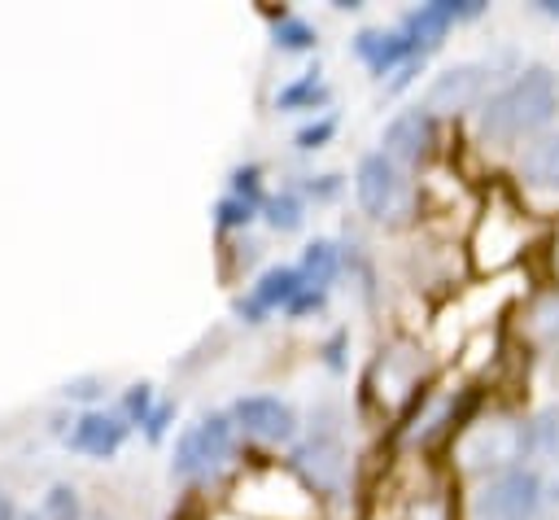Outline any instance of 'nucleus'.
I'll list each match as a JSON object with an SVG mask.
<instances>
[{
  "label": "nucleus",
  "instance_id": "obj_1",
  "mask_svg": "<svg viewBox=\"0 0 559 520\" xmlns=\"http://www.w3.org/2000/svg\"><path fill=\"white\" fill-rule=\"evenodd\" d=\"M555 114H559V74L550 66H528L480 105V135L493 144H511L520 135L542 131Z\"/></svg>",
  "mask_w": 559,
  "mask_h": 520
},
{
  "label": "nucleus",
  "instance_id": "obj_2",
  "mask_svg": "<svg viewBox=\"0 0 559 520\" xmlns=\"http://www.w3.org/2000/svg\"><path fill=\"white\" fill-rule=\"evenodd\" d=\"M550 503H559L555 485H546L533 468H507L476 489L472 511L476 520H537Z\"/></svg>",
  "mask_w": 559,
  "mask_h": 520
},
{
  "label": "nucleus",
  "instance_id": "obj_3",
  "mask_svg": "<svg viewBox=\"0 0 559 520\" xmlns=\"http://www.w3.org/2000/svg\"><path fill=\"white\" fill-rule=\"evenodd\" d=\"M236 454V424L231 415H201L197 424H188L175 437V454H170V472L179 481H210L218 476Z\"/></svg>",
  "mask_w": 559,
  "mask_h": 520
},
{
  "label": "nucleus",
  "instance_id": "obj_4",
  "mask_svg": "<svg viewBox=\"0 0 559 520\" xmlns=\"http://www.w3.org/2000/svg\"><path fill=\"white\" fill-rule=\"evenodd\" d=\"M354 197L362 205V214H371L376 223H402L411 214V184L402 175L397 162H389L384 153H367L354 170Z\"/></svg>",
  "mask_w": 559,
  "mask_h": 520
},
{
  "label": "nucleus",
  "instance_id": "obj_5",
  "mask_svg": "<svg viewBox=\"0 0 559 520\" xmlns=\"http://www.w3.org/2000/svg\"><path fill=\"white\" fill-rule=\"evenodd\" d=\"M489 66L480 61H463V66H445L441 74H432V83L424 87V109L437 114H467L472 105H485V87H489Z\"/></svg>",
  "mask_w": 559,
  "mask_h": 520
},
{
  "label": "nucleus",
  "instance_id": "obj_6",
  "mask_svg": "<svg viewBox=\"0 0 559 520\" xmlns=\"http://www.w3.org/2000/svg\"><path fill=\"white\" fill-rule=\"evenodd\" d=\"M380 144H384L380 153H384L389 162L415 166V162H424V157L432 153V144H437V118H432L424 105H411V109H402V114H393V118L384 122Z\"/></svg>",
  "mask_w": 559,
  "mask_h": 520
},
{
  "label": "nucleus",
  "instance_id": "obj_7",
  "mask_svg": "<svg viewBox=\"0 0 559 520\" xmlns=\"http://www.w3.org/2000/svg\"><path fill=\"white\" fill-rule=\"evenodd\" d=\"M310 489H323V494H341L345 485V446L336 433H310L301 446H293V459H288Z\"/></svg>",
  "mask_w": 559,
  "mask_h": 520
},
{
  "label": "nucleus",
  "instance_id": "obj_8",
  "mask_svg": "<svg viewBox=\"0 0 559 520\" xmlns=\"http://www.w3.org/2000/svg\"><path fill=\"white\" fill-rule=\"evenodd\" d=\"M231 424L258 441H293L297 433V415L284 398L275 393H245L231 402Z\"/></svg>",
  "mask_w": 559,
  "mask_h": 520
},
{
  "label": "nucleus",
  "instance_id": "obj_9",
  "mask_svg": "<svg viewBox=\"0 0 559 520\" xmlns=\"http://www.w3.org/2000/svg\"><path fill=\"white\" fill-rule=\"evenodd\" d=\"M306 288V280H301V271L297 267H266L262 275H258V284L249 288V297H240L236 302V315L245 319V323H262L271 310H288V302L297 297Z\"/></svg>",
  "mask_w": 559,
  "mask_h": 520
},
{
  "label": "nucleus",
  "instance_id": "obj_10",
  "mask_svg": "<svg viewBox=\"0 0 559 520\" xmlns=\"http://www.w3.org/2000/svg\"><path fill=\"white\" fill-rule=\"evenodd\" d=\"M354 57L371 70V74H397L402 66H411V61H424V57H415V48H411V39L402 35V31H380V26H362L358 35H354Z\"/></svg>",
  "mask_w": 559,
  "mask_h": 520
},
{
  "label": "nucleus",
  "instance_id": "obj_11",
  "mask_svg": "<svg viewBox=\"0 0 559 520\" xmlns=\"http://www.w3.org/2000/svg\"><path fill=\"white\" fill-rule=\"evenodd\" d=\"M122 441H127V419L122 415H105V411H83L74 419V428L66 433V446L79 450V454H92V459L118 454Z\"/></svg>",
  "mask_w": 559,
  "mask_h": 520
},
{
  "label": "nucleus",
  "instance_id": "obj_12",
  "mask_svg": "<svg viewBox=\"0 0 559 520\" xmlns=\"http://www.w3.org/2000/svg\"><path fill=\"white\" fill-rule=\"evenodd\" d=\"M450 26H454V0H432V4L411 9V13L402 17L397 31L411 39L415 57H428V52L450 35Z\"/></svg>",
  "mask_w": 559,
  "mask_h": 520
},
{
  "label": "nucleus",
  "instance_id": "obj_13",
  "mask_svg": "<svg viewBox=\"0 0 559 520\" xmlns=\"http://www.w3.org/2000/svg\"><path fill=\"white\" fill-rule=\"evenodd\" d=\"M520 179L524 188H537V192H559V131H546L537 135L524 153H520Z\"/></svg>",
  "mask_w": 559,
  "mask_h": 520
},
{
  "label": "nucleus",
  "instance_id": "obj_14",
  "mask_svg": "<svg viewBox=\"0 0 559 520\" xmlns=\"http://www.w3.org/2000/svg\"><path fill=\"white\" fill-rule=\"evenodd\" d=\"M332 101V87L323 83V74L319 70H306V74H297V79H288L280 92H275V109H284V114H297V109H323Z\"/></svg>",
  "mask_w": 559,
  "mask_h": 520
},
{
  "label": "nucleus",
  "instance_id": "obj_15",
  "mask_svg": "<svg viewBox=\"0 0 559 520\" xmlns=\"http://www.w3.org/2000/svg\"><path fill=\"white\" fill-rule=\"evenodd\" d=\"M297 271H301V280H306V288H323V293H328V284L341 275V249H336L332 240H310V245L301 249Z\"/></svg>",
  "mask_w": 559,
  "mask_h": 520
},
{
  "label": "nucleus",
  "instance_id": "obj_16",
  "mask_svg": "<svg viewBox=\"0 0 559 520\" xmlns=\"http://www.w3.org/2000/svg\"><path fill=\"white\" fill-rule=\"evenodd\" d=\"M271 35H275V48H284V52H306L319 44L314 26L297 13H284V9H280V17H271Z\"/></svg>",
  "mask_w": 559,
  "mask_h": 520
},
{
  "label": "nucleus",
  "instance_id": "obj_17",
  "mask_svg": "<svg viewBox=\"0 0 559 520\" xmlns=\"http://www.w3.org/2000/svg\"><path fill=\"white\" fill-rule=\"evenodd\" d=\"M262 210H266V223H271L275 232H297V227L306 223V205H301V197H297V192L266 197V201H262Z\"/></svg>",
  "mask_w": 559,
  "mask_h": 520
},
{
  "label": "nucleus",
  "instance_id": "obj_18",
  "mask_svg": "<svg viewBox=\"0 0 559 520\" xmlns=\"http://www.w3.org/2000/svg\"><path fill=\"white\" fill-rule=\"evenodd\" d=\"M39 520H83V507H79V489L74 485H52L44 494V507H39Z\"/></svg>",
  "mask_w": 559,
  "mask_h": 520
},
{
  "label": "nucleus",
  "instance_id": "obj_19",
  "mask_svg": "<svg viewBox=\"0 0 559 520\" xmlns=\"http://www.w3.org/2000/svg\"><path fill=\"white\" fill-rule=\"evenodd\" d=\"M253 214H258V205H249V201H240V197L227 192V197L214 205V227H223V232H231V227H249Z\"/></svg>",
  "mask_w": 559,
  "mask_h": 520
},
{
  "label": "nucleus",
  "instance_id": "obj_20",
  "mask_svg": "<svg viewBox=\"0 0 559 520\" xmlns=\"http://www.w3.org/2000/svg\"><path fill=\"white\" fill-rule=\"evenodd\" d=\"M332 135H336V118H332V114H323V118H310L306 127H297V135H293V140H297V149H306V153H310V149H323Z\"/></svg>",
  "mask_w": 559,
  "mask_h": 520
},
{
  "label": "nucleus",
  "instance_id": "obj_21",
  "mask_svg": "<svg viewBox=\"0 0 559 520\" xmlns=\"http://www.w3.org/2000/svg\"><path fill=\"white\" fill-rule=\"evenodd\" d=\"M231 197H240L249 205H262V170L258 166H236L231 170Z\"/></svg>",
  "mask_w": 559,
  "mask_h": 520
},
{
  "label": "nucleus",
  "instance_id": "obj_22",
  "mask_svg": "<svg viewBox=\"0 0 559 520\" xmlns=\"http://www.w3.org/2000/svg\"><path fill=\"white\" fill-rule=\"evenodd\" d=\"M148 411H153V385H131V389L122 393V415H127L131 424H144Z\"/></svg>",
  "mask_w": 559,
  "mask_h": 520
},
{
  "label": "nucleus",
  "instance_id": "obj_23",
  "mask_svg": "<svg viewBox=\"0 0 559 520\" xmlns=\"http://www.w3.org/2000/svg\"><path fill=\"white\" fill-rule=\"evenodd\" d=\"M533 319H537V332H542L550 345H559V293H550V297L533 310Z\"/></svg>",
  "mask_w": 559,
  "mask_h": 520
},
{
  "label": "nucleus",
  "instance_id": "obj_24",
  "mask_svg": "<svg viewBox=\"0 0 559 520\" xmlns=\"http://www.w3.org/2000/svg\"><path fill=\"white\" fill-rule=\"evenodd\" d=\"M170 419H175V406H153L148 419H144V437H148V441H162L166 428H170Z\"/></svg>",
  "mask_w": 559,
  "mask_h": 520
},
{
  "label": "nucleus",
  "instance_id": "obj_25",
  "mask_svg": "<svg viewBox=\"0 0 559 520\" xmlns=\"http://www.w3.org/2000/svg\"><path fill=\"white\" fill-rule=\"evenodd\" d=\"M341 192V175H314V179H306V197H314V201H332Z\"/></svg>",
  "mask_w": 559,
  "mask_h": 520
},
{
  "label": "nucleus",
  "instance_id": "obj_26",
  "mask_svg": "<svg viewBox=\"0 0 559 520\" xmlns=\"http://www.w3.org/2000/svg\"><path fill=\"white\" fill-rule=\"evenodd\" d=\"M323 297H328L323 288H301V293H297V297L288 302V315H293V319H301V315L319 310V306H323Z\"/></svg>",
  "mask_w": 559,
  "mask_h": 520
},
{
  "label": "nucleus",
  "instance_id": "obj_27",
  "mask_svg": "<svg viewBox=\"0 0 559 520\" xmlns=\"http://www.w3.org/2000/svg\"><path fill=\"white\" fill-rule=\"evenodd\" d=\"M345 341H349V332H332V341L323 345V363H328L332 371L345 367Z\"/></svg>",
  "mask_w": 559,
  "mask_h": 520
},
{
  "label": "nucleus",
  "instance_id": "obj_28",
  "mask_svg": "<svg viewBox=\"0 0 559 520\" xmlns=\"http://www.w3.org/2000/svg\"><path fill=\"white\" fill-rule=\"evenodd\" d=\"M96 393H100L96 380H70V385L61 389V398H79V402H87V398H96Z\"/></svg>",
  "mask_w": 559,
  "mask_h": 520
},
{
  "label": "nucleus",
  "instance_id": "obj_29",
  "mask_svg": "<svg viewBox=\"0 0 559 520\" xmlns=\"http://www.w3.org/2000/svg\"><path fill=\"white\" fill-rule=\"evenodd\" d=\"M0 520H22V516H17V507H13V498H9V494H0Z\"/></svg>",
  "mask_w": 559,
  "mask_h": 520
},
{
  "label": "nucleus",
  "instance_id": "obj_30",
  "mask_svg": "<svg viewBox=\"0 0 559 520\" xmlns=\"http://www.w3.org/2000/svg\"><path fill=\"white\" fill-rule=\"evenodd\" d=\"M537 13H546V17H559V0H537Z\"/></svg>",
  "mask_w": 559,
  "mask_h": 520
},
{
  "label": "nucleus",
  "instance_id": "obj_31",
  "mask_svg": "<svg viewBox=\"0 0 559 520\" xmlns=\"http://www.w3.org/2000/svg\"><path fill=\"white\" fill-rule=\"evenodd\" d=\"M22 520H39V516H22Z\"/></svg>",
  "mask_w": 559,
  "mask_h": 520
}]
</instances>
